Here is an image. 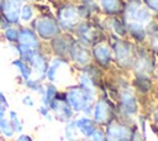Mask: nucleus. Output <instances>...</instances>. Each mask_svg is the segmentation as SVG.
Here are the masks:
<instances>
[{"label": "nucleus", "mask_w": 158, "mask_h": 141, "mask_svg": "<svg viewBox=\"0 0 158 141\" xmlns=\"http://www.w3.org/2000/svg\"><path fill=\"white\" fill-rule=\"evenodd\" d=\"M38 36L42 42H47L53 40L59 35V26L56 19L49 15H40L33 19V21L28 25Z\"/></svg>", "instance_id": "1"}, {"label": "nucleus", "mask_w": 158, "mask_h": 141, "mask_svg": "<svg viewBox=\"0 0 158 141\" xmlns=\"http://www.w3.org/2000/svg\"><path fill=\"white\" fill-rule=\"evenodd\" d=\"M25 0H2L1 16L10 26H20V10Z\"/></svg>", "instance_id": "2"}, {"label": "nucleus", "mask_w": 158, "mask_h": 141, "mask_svg": "<svg viewBox=\"0 0 158 141\" xmlns=\"http://www.w3.org/2000/svg\"><path fill=\"white\" fill-rule=\"evenodd\" d=\"M28 64L32 68L33 77L43 82L46 79V73H47V68H48L49 62L44 57L42 49H35L33 51V56H32Z\"/></svg>", "instance_id": "3"}, {"label": "nucleus", "mask_w": 158, "mask_h": 141, "mask_svg": "<svg viewBox=\"0 0 158 141\" xmlns=\"http://www.w3.org/2000/svg\"><path fill=\"white\" fill-rule=\"evenodd\" d=\"M19 43L31 49H42V41L30 26H19Z\"/></svg>", "instance_id": "4"}, {"label": "nucleus", "mask_w": 158, "mask_h": 141, "mask_svg": "<svg viewBox=\"0 0 158 141\" xmlns=\"http://www.w3.org/2000/svg\"><path fill=\"white\" fill-rule=\"evenodd\" d=\"M78 19V11L73 6H64L58 10V26L59 28L72 27Z\"/></svg>", "instance_id": "5"}, {"label": "nucleus", "mask_w": 158, "mask_h": 141, "mask_svg": "<svg viewBox=\"0 0 158 141\" xmlns=\"http://www.w3.org/2000/svg\"><path fill=\"white\" fill-rule=\"evenodd\" d=\"M65 99L67 103L70 105V108H73L74 110H83L88 101V96L84 94V92L77 88L70 89L65 94Z\"/></svg>", "instance_id": "6"}, {"label": "nucleus", "mask_w": 158, "mask_h": 141, "mask_svg": "<svg viewBox=\"0 0 158 141\" xmlns=\"http://www.w3.org/2000/svg\"><path fill=\"white\" fill-rule=\"evenodd\" d=\"M11 67L17 72V82L21 83L31 77H33V73H32V68L30 67L28 63L21 61L20 58L15 57L12 61H11Z\"/></svg>", "instance_id": "7"}, {"label": "nucleus", "mask_w": 158, "mask_h": 141, "mask_svg": "<svg viewBox=\"0 0 158 141\" xmlns=\"http://www.w3.org/2000/svg\"><path fill=\"white\" fill-rule=\"evenodd\" d=\"M36 17V9L32 4L25 1L20 10V26H28Z\"/></svg>", "instance_id": "8"}, {"label": "nucleus", "mask_w": 158, "mask_h": 141, "mask_svg": "<svg viewBox=\"0 0 158 141\" xmlns=\"http://www.w3.org/2000/svg\"><path fill=\"white\" fill-rule=\"evenodd\" d=\"M0 38L9 46L19 43V26H9L7 28L0 31Z\"/></svg>", "instance_id": "9"}, {"label": "nucleus", "mask_w": 158, "mask_h": 141, "mask_svg": "<svg viewBox=\"0 0 158 141\" xmlns=\"http://www.w3.org/2000/svg\"><path fill=\"white\" fill-rule=\"evenodd\" d=\"M6 118L10 121V124H11V126H12V129H14V131H15L16 135L23 132V130H25V122H23L22 118L20 116V114L16 110L10 109L7 111V114H6Z\"/></svg>", "instance_id": "10"}, {"label": "nucleus", "mask_w": 158, "mask_h": 141, "mask_svg": "<svg viewBox=\"0 0 158 141\" xmlns=\"http://www.w3.org/2000/svg\"><path fill=\"white\" fill-rule=\"evenodd\" d=\"M10 47L12 48V51H14V53H15V57L20 58L21 61H23V62H26V63H30V61H31V58H32V56H33V51H35V49H31L30 47L23 46V45H21V43H16V45L10 46Z\"/></svg>", "instance_id": "11"}, {"label": "nucleus", "mask_w": 158, "mask_h": 141, "mask_svg": "<svg viewBox=\"0 0 158 141\" xmlns=\"http://www.w3.org/2000/svg\"><path fill=\"white\" fill-rule=\"evenodd\" d=\"M15 135L16 134L7 118L0 119V141H12Z\"/></svg>", "instance_id": "12"}, {"label": "nucleus", "mask_w": 158, "mask_h": 141, "mask_svg": "<svg viewBox=\"0 0 158 141\" xmlns=\"http://www.w3.org/2000/svg\"><path fill=\"white\" fill-rule=\"evenodd\" d=\"M20 84H21L25 89H27V90H30V92H32V93H36V94H38V95L42 94V92H43V85H44V84L42 83V80H40V79H37V78H35V77H31V78H28V79L21 82Z\"/></svg>", "instance_id": "13"}, {"label": "nucleus", "mask_w": 158, "mask_h": 141, "mask_svg": "<svg viewBox=\"0 0 158 141\" xmlns=\"http://www.w3.org/2000/svg\"><path fill=\"white\" fill-rule=\"evenodd\" d=\"M69 52L72 54V57L78 61L79 63H85L88 61V54H86V51L78 43H74L69 47Z\"/></svg>", "instance_id": "14"}, {"label": "nucleus", "mask_w": 158, "mask_h": 141, "mask_svg": "<svg viewBox=\"0 0 158 141\" xmlns=\"http://www.w3.org/2000/svg\"><path fill=\"white\" fill-rule=\"evenodd\" d=\"M51 45H52V47L56 49V53L58 54V57L64 56V54L69 51V46H68L59 36H57V37H54L53 40H51Z\"/></svg>", "instance_id": "15"}, {"label": "nucleus", "mask_w": 158, "mask_h": 141, "mask_svg": "<svg viewBox=\"0 0 158 141\" xmlns=\"http://www.w3.org/2000/svg\"><path fill=\"white\" fill-rule=\"evenodd\" d=\"M109 136H110V139L118 141V140H122V139H125V137L127 136V131H126V129L122 127V126L112 125V126H110V129H109Z\"/></svg>", "instance_id": "16"}, {"label": "nucleus", "mask_w": 158, "mask_h": 141, "mask_svg": "<svg viewBox=\"0 0 158 141\" xmlns=\"http://www.w3.org/2000/svg\"><path fill=\"white\" fill-rule=\"evenodd\" d=\"M75 126H77V129H79V131L81 134H84L86 136L91 135L93 131H94L93 125L88 119H79L78 121H75Z\"/></svg>", "instance_id": "17"}, {"label": "nucleus", "mask_w": 158, "mask_h": 141, "mask_svg": "<svg viewBox=\"0 0 158 141\" xmlns=\"http://www.w3.org/2000/svg\"><path fill=\"white\" fill-rule=\"evenodd\" d=\"M10 110V101L4 92H0V119L6 118L7 111Z\"/></svg>", "instance_id": "18"}, {"label": "nucleus", "mask_w": 158, "mask_h": 141, "mask_svg": "<svg viewBox=\"0 0 158 141\" xmlns=\"http://www.w3.org/2000/svg\"><path fill=\"white\" fill-rule=\"evenodd\" d=\"M131 16H132L135 20L142 22V21H146V20L148 19V12H147L144 9H141V7L137 6V7L131 9Z\"/></svg>", "instance_id": "19"}, {"label": "nucleus", "mask_w": 158, "mask_h": 141, "mask_svg": "<svg viewBox=\"0 0 158 141\" xmlns=\"http://www.w3.org/2000/svg\"><path fill=\"white\" fill-rule=\"evenodd\" d=\"M106 113H107V109H106V105L104 103H98L96 108H95V120L96 121H104L106 119Z\"/></svg>", "instance_id": "20"}, {"label": "nucleus", "mask_w": 158, "mask_h": 141, "mask_svg": "<svg viewBox=\"0 0 158 141\" xmlns=\"http://www.w3.org/2000/svg\"><path fill=\"white\" fill-rule=\"evenodd\" d=\"M95 56H96V58H98L100 62L105 63V62L109 61V49H107L106 47H96V49H95Z\"/></svg>", "instance_id": "21"}, {"label": "nucleus", "mask_w": 158, "mask_h": 141, "mask_svg": "<svg viewBox=\"0 0 158 141\" xmlns=\"http://www.w3.org/2000/svg\"><path fill=\"white\" fill-rule=\"evenodd\" d=\"M37 111H38V114H40L43 119H46V120H48V121H52V120H53L52 111L49 110V108H48V106H46V105H42V104H41V105L38 106Z\"/></svg>", "instance_id": "22"}, {"label": "nucleus", "mask_w": 158, "mask_h": 141, "mask_svg": "<svg viewBox=\"0 0 158 141\" xmlns=\"http://www.w3.org/2000/svg\"><path fill=\"white\" fill-rule=\"evenodd\" d=\"M75 130H77V126H75V122H68L65 129H64V134H65V137L68 140H73L75 137Z\"/></svg>", "instance_id": "23"}, {"label": "nucleus", "mask_w": 158, "mask_h": 141, "mask_svg": "<svg viewBox=\"0 0 158 141\" xmlns=\"http://www.w3.org/2000/svg\"><path fill=\"white\" fill-rule=\"evenodd\" d=\"M123 105L125 108L128 110V111H135L136 110V104H135V100L131 95L128 94H123Z\"/></svg>", "instance_id": "24"}, {"label": "nucleus", "mask_w": 158, "mask_h": 141, "mask_svg": "<svg viewBox=\"0 0 158 141\" xmlns=\"http://www.w3.org/2000/svg\"><path fill=\"white\" fill-rule=\"evenodd\" d=\"M21 104L25 106V108H35V99L32 98L31 94H23L22 98H21Z\"/></svg>", "instance_id": "25"}, {"label": "nucleus", "mask_w": 158, "mask_h": 141, "mask_svg": "<svg viewBox=\"0 0 158 141\" xmlns=\"http://www.w3.org/2000/svg\"><path fill=\"white\" fill-rule=\"evenodd\" d=\"M101 4L109 11H116L118 7V2L116 0H101Z\"/></svg>", "instance_id": "26"}, {"label": "nucleus", "mask_w": 158, "mask_h": 141, "mask_svg": "<svg viewBox=\"0 0 158 141\" xmlns=\"http://www.w3.org/2000/svg\"><path fill=\"white\" fill-rule=\"evenodd\" d=\"M12 141H35V139H33V137H32L30 134L21 132V134L15 135V137L12 139Z\"/></svg>", "instance_id": "27"}, {"label": "nucleus", "mask_w": 158, "mask_h": 141, "mask_svg": "<svg viewBox=\"0 0 158 141\" xmlns=\"http://www.w3.org/2000/svg\"><path fill=\"white\" fill-rule=\"evenodd\" d=\"M117 57L120 58V59H125L126 57H127V54H128V48L125 46V45H120V46H117Z\"/></svg>", "instance_id": "28"}, {"label": "nucleus", "mask_w": 158, "mask_h": 141, "mask_svg": "<svg viewBox=\"0 0 158 141\" xmlns=\"http://www.w3.org/2000/svg\"><path fill=\"white\" fill-rule=\"evenodd\" d=\"M148 6L154 9V10H158V0H146Z\"/></svg>", "instance_id": "29"}, {"label": "nucleus", "mask_w": 158, "mask_h": 141, "mask_svg": "<svg viewBox=\"0 0 158 141\" xmlns=\"http://www.w3.org/2000/svg\"><path fill=\"white\" fill-rule=\"evenodd\" d=\"M93 135V140L94 141H102V134L101 132H94Z\"/></svg>", "instance_id": "30"}, {"label": "nucleus", "mask_w": 158, "mask_h": 141, "mask_svg": "<svg viewBox=\"0 0 158 141\" xmlns=\"http://www.w3.org/2000/svg\"><path fill=\"white\" fill-rule=\"evenodd\" d=\"M1 4H2V0H0V19H1Z\"/></svg>", "instance_id": "31"}, {"label": "nucleus", "mask_w": 158, "mask_h": 141, "mask_svg": "<svg viewBox=\"0 0 158 141\" xmlns=\"http://www.w3.org/2000/svg\"><path fill=\"white\" fill-rule=\"evenodd\" d=\"M31 1H36L37 2V1H41V0H31Z\"/></svg>", "instance_id": "32"}]
</instances>
